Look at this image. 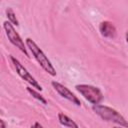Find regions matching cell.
I'll list each match as a JSON object with an SVG mask.
<instances>
[{
    "label": "cell",
    "instance_id": "cell-1",
    "mask_svg": "<svg viewBox=\"0 0 128 128\" xmlns=\"http://www.w3.org/2000/svg\"><path fill=\"white\" fill-rule=\"evenodd\" d=\"M92 109L102 119L116 123V124H119L120 126H123L125 128H128V121L115 109L108 107V106H105V105H100V104L93 105Z\"/></svg>",
    "mask_w": 128,
    "mask_h": 128
},
{
    "label": "cell",
    "instance_id": "cell-2",
    "mask_svg": "<svg viewBox=\"0 0 128 128\" xmlns=\"http://www.w3.org/2000/svg\"><path fill=\"white\" fill-rule=\"evenodd\" d=\"M26 45L27 47L30 49L32 55L34 56V58L36 59V61L40 64V66L51 76H55L56 75V71L55 68L53 67L52 63L50 62V60L46 57V55L43 53V51L37 46V44L30 38L26 39Z\"/></svg>",
    "mask_w": 128,
    "mask_h": 128
},
{
    "label": "cell",
    "instance_id": "cell-3",
    "mask_svg": "<svg viewBox=\"0 0 128 128\" xmlns=\"http://www.w3.org/2000/svg\"><path fill=\"white\" fill-rule=\"evenodd\" d=\"M75 88L87 101L93 105H97L103 100V94L98 87L88 84H79L76 85Z\"/></svg>",
    "mask_w": 128,
    "mask_h": 128
},
{
    "label": "cell",
    "instance_id": "cell-4",
    "mask_svg": "<svg viewBox=\"0 0 128 128\" xmlns=\"http://www.w3.org/2000/svg\"><path fill=\"white\" fill-rule=\"evenodd\" d=\"M3 27H4V30H5V32H6V35H7L8 39L10 40V42H11L14 46H16L17 48H19V49L25 54V56L29 57L28 52H27V49H26V47H25V45H24V42H23V40L21 39L20 35H19V34L16 32V30L14 29L13 25H12L9 21H5V22L3 23Z\"/></svg>",
    "mask_w": 128,
    "mask_h": 128
},
{
    "label": "cell",
    "instance_id": "cell-5",
    "mask_svg": "<svg viewBox=\"0 0 128 128\" xmlns=\"http://www.w3.org/2000/svg\"><path fill=\"white\" fill-rule=\"evenodd\" d=\"M10 59H11V61H12V63L14 64V67H15V69H16V72H17V74L23 79V80H25V81H27L30 85H32V87L33 88H35V89H37L38 91H41L42 90V87H41V85L36 81V79L28 72V70L15 58V57H13V56H10Z\"/></svg>",
    "mask_w": 128,
    "mask_h": 128
},
{
    "label": "cell",
    "instance_id": "cell-6",
    "mask_svg": "<svg viewBox=\"0 0 128 128\" xmlns=\"http://www.w3.org/2000/svg\"><path fill=\"white\" fill-rule=\"evenodd\" d=\"M51 84H52V86H53L54 89L58 92V94H59L60 96H62L63 98L69 100L70 102H72L73 104H75V105H77V106H80V105H81L80 100H79L67 87H65L64 85H62V84H60V83H58V82H56V81H52Z\"/></svg>",
    "mask_w": 128,
    "mask_h": 128
},
{
    "label": "cell",
    "instance_id": "cell-7",
    "mask_svg": "<svg viewBox=\"0 0 128 128\" xmlns=\"http://www.w3.org/2000/svg\"><path fill=\"white\" fill-rule=\"evenodd\" d=\"M99 31L103 37L114 38L116 36V28L109 21H103L99 25Z\"/></svg>",
    "mask_w": 128,
    "mask_h": 128
},
{
    "label": "cell",
    "instance_id": "cell-8",
    "mask_svg": "<svg viewBox=\"0 0 128 128\" xmlns=\"http://www.w3.org/2000/svg\"><path fill=\"white\" fill-rule=\"evenodd\" d=\"M58 120H59L60 124L65 126V127H68V128H79L76 122H74L71 118H69L67 115H65L63 113H59L58 114Z\"/></svg>",
    "mask_w": 128,
    "mask_h": 128
},
{
    "label": "cell",
    "instance_id": "cell-9",
    "mask_svg": "<svg viewBox=\"0 0 128 128\" xmlns=\"http://www.w3.org/2000/svg\"><path fill=\"white\" fill-rule=\"evenodd\" d=\"M6 15H7V17H8L9 22H10L12 25H16V26L19 25V22H18V20H17V18H16V15H15L14 11L12 10V8H7V9H6Z\"/></svg>",
    "mask_w": 128,
    "mask_h": 128
},
{
    "label": "cell",
    "instance_id": "cell-10",
    "mask_svg": "<svg viewBox=\"0 0 128 128\" xmlns=\"http://www.w3.org/2000/svg\"><path fill=\"white\" fill-rule=\"evenodd\" d=\"M27 91H28V92H29V93H30V94H31V95H32L34 98H36L37 100H39L41 103H43V104H47V101H46V100L43 98V96H42L40 93H38L37 91H35L33 88L28 87V88H27Z\"/></svg>",
    "mask_w": 128,
    "mask_h": 128
},
{
    "label": "cell",
    "instance_id": "cell-11",
    "mask_svg": "<svg viewBox=\"0 0 128 128\" xmlns=\"http://www.w3.org/2000/svg\"><path fill=\"white\" fill-rule=\"evenodd\" d=\"M31 128H44L40 123H38V122H35L32 126H31Z\"/></svg>",
    "mask_w": 128,
    "mask_h": 128
},
{
    "label": "cell",
    "instance_id": "cell-12",
    "mask_svg": "<svg viewBox=\"0 0 128 128\" xmlns=\"http://www.w3.org/2000/svg\"><path fill=\"white\" fill-rule=\"evenodd\" d=\"M0 123H1V128H6V127H5L4 120H3V119H1V120H0Z\"/></svg>",
    "mask_w": 128,
    "mask_h": 128
},
{
    "label": "cell",
    "instance_id": "cell-13",
    "mask_svg": "<svg viewBox=\"0 0 128 128\" xmlns=\"http://www.w3.org/2000/svg\"><path fill=\"white\" fill-rule=\"evenodd\" d=\"M126 42L128 43V30H127V32H126Z\"/></svg>",
    "mask_w": 128,
    "mask_h": 128
},
{
    "label": "cell",
    "instance_id": "cell-14",
    "mask_svg": "<svg viewBox=\"0 0 128 128\" xmlns=\"http://www.w3.org/2000/svg\"><path fill=\"white\" fill-rule=\"evenodd\" d=\"M114 128H121V127H114Z\"/></svg>",
    "mask_w": 128,
    "mask_h": 128
}]
</instances>
